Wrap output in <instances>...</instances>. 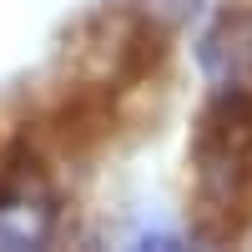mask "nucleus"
<instances>
[{"mask_svg":"<svg viewBox=\"0 0 252 252\" xmlns=\"http://www.w3.org/2000/svg\"><path fill=\"white\" fill-rule=\"evenodd\" d=\"M51 202L46 197H31V192H15L0 202V247H35L51 237Z\"/></svg>","mask_w":252,"mask_h":252,"instance_id":"nucleus-2","label":"nucleus"},{"mask_svg":"<svg viewBox=\"0 0 252 252\" xmlns=\"http://www.w3.org/2000/svg\"><path fill=\"white\" fill-rule=\"evenodd\" d=\"M152 5H157V10H166V15H192L202 0H152Z\"/></svg>","mask_w":252,"mask_h":252,"instance_id":"nucleus-3","label":"nucleus"},{"mask_svg":"<svg viewBox=\"0 0 252 252\" xmlns=\"http://www.w3.org/2000/svg\"><path fill=\"white\" fill-rule=\"evenodd\" d=\"M197 61L212 86L232 91V86H252V10H227L212 31L202 35Z\"/></svg>","mask_w":252,"mask_h":252,"instance_id":"nucleus-1","label":"nucleus"}]
</instances>
